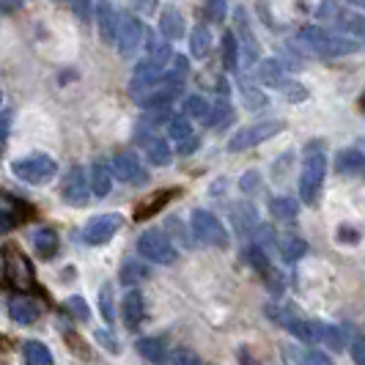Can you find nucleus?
I'll return each mask as SVG.
<instances>
[{"mask_svg":"<svg viewBox=\"0 0 365 365\" xmlns=\"http://www.w3.org/2000/svg\"><path fill=\"white\" fill-rule=\"evenodd\" d=\"M124 220L121 215H99V217H91L83 228V242L91 245V247H99V245H108L110 239L121 231Z\"/></svg>","mask_w":365,"mask_h":365,"instance_id":"0eeeda50","label":"nucleus"},{"mask_svg":"<svg viewBox=\"0 0 365 365\" xmlns=\"http://www.w3.org/2000/svg\"><path fill=\"white\" fill-rule=\"evenodd\" d=\"M258 182H261L258 170H250V173H245V176H242V182H239V187H242L245 192H256V190H258Z\"/></svg>","mask_w":365,"mask_h":365,"instance_id":"de8ad7c7","label":"nucleus"},{"mask_svg":"<svg viewBox=\"0 0 365 365\" xmlns=\"http://www.w3.org/2000/svg\"><path fill=\"white\" fill-rule=\"evenodd\" d=\"M138 351H140L146 360H151V363H165V360H168L163 338H140V341H138Z\"/></svg>","mask_w":365,"mask_h":365,"instance_id":"2f4dec72","label":"nucleus"},{"mask_svg":"<svg viewBox=\"0 0 365 365\" xmlns=\"http://www.w3.org/2000/svg\"><path fill=\"white\" fill-rule=\"evenodd\" d=\"M209 50H212V31L206 25H195L192 36H190V53H192V58L203 61L209 55Z\"/></svg>","mask_w":365,"mask_h":365,"instance_id":"bb28decb","label":"nucleus"},{"mask_svg":"<svg viewBox=\"0 0 365 365\" xmlns=\"http://www.w3.org/2000/svg\"><path fill=\"white\" fill-rule=\"evenodd\" d=\"M327 36H329V34H327V31H322L319 25H308V28H302V31H299V41H302V44H305L311 53H316V50L322 47V41H324Z\"/></svg>","mask_w":365,"mask_h":365,"instance_id":"e433bc0d","label":"nucleus"},{"mask_svg":"<svg viewBox=\"0 0 365 365\" xmlns=\"http://www.w3.org/2000/svg\"><path fill=\"white\" fill-rule=\"evenodd\" d=\"M258 83L261 86H269V88H283L289 83V74H286V63L277 61V58H264L258 63Z\"/></svg>","mask_w":365,"mask_h":365,"instance_id":"dca6fc26","label":"nucleus"},{"mask_svg":"<svg viewBox=\"0 0 365 365\" xmlns=\"http://www.w3.org/2000/svg\"><path fill=\"white\" fill-rule=\"evenodd\" d=\"M335 170L346 179H357V176H365V154L360 148H344L338 151L335 157Z\"/></svg>","mask_w":365,"mask_h":365,"instance_id":"2eb2a0df","label":"nucleus"},{"mask_svg":"<svg viewBox=\"0 0 365 365\" xmlns=\"http://www.w3.org/2000/svg\"><path fill=\"white\" fill-rule=\"evenodd\" d=\"M198 146H201V140L187 138V140H179V143H176V154H179V157H190V154L198 151Z\"/></svg>","mask_w":365,"mask_h":365,"instance_id":"49530a36","label":"nucleus"},{"mask_svg":"<svg viewBox=\"0 0 365 365\" xmlns=\"http://www.w3.org/2000/svg\"><path fill=\"white\" fill-rule=\"evenodd\" d=\"M280 91L286 93V99H289V102H302V99L308 96V91H305L299 83H294V80H289V83H286Z\"/></svg>","mask_w":365,"mask_h":365,"instance_id":"37998d69","label":"nucleus"},{"mask_svg":"<svg viewBox=\"0 0 365 365\" xmlns=\"http://www.w3.org/2000/svg\"><path fill=\"white\" fill-rule=\"evenodd\" d=\"M9 319H11L14 324H19V327H31L38 319L36 302L28 299V297H14V299L9 302Z\"/></svg>","mask_w":365,"mask_h":365,"instance_id":"6ab92c4d","label":"nucleus"},{"mask_svg":"<svg viewBox=\"0 0 365 365\" xmlns=\"http://www.w3.org/2000/svg\"><path fill=\"white\" fill-rule=\"evenodd\" d=\"M338 239H341V242H357L360 237H357V231H354V228L349 231L346 225H344V228H341V237H338Z\"/></svg>","mask_w":365,"mask_h":365,"instance_id":"09e8293b","label":"nucleus"},{"mask_svg":"<svg viewBox=\"0 0 365 365\" xmlns=\"http://www.w3.org/2000/svg\"><path fill=\"white\" fill-rule=\"evenodd\" d=\"M313 324H316V341H319V344H327V346H332L335 351H341V349H344L341 329L329 327V324H324V322H313Z\"/></svg>","mask_w":365,"mask_h":365,"instance_id":"72a5a7b5","label":"nucleus"},{"mask_svg":"<svg viewBox=\"0 0 365 365\" xmlns=\"http://www.w3.org/2000/svg\"><path fill=\"white\" fill-rule=\"evenodd\" d=\"M237 31L242 34L239 44H242V69H253L256 63H261V50H258V41L253 36V28H250V19L245 14V9L237 11Z\"/></svg>","mask_w":365,"mask_h":365,"instance_id":"9b49d317","label":"nucleus"},{"mask_svg":"<svg viewBox=\"0 0 365 365\" xmlns=\"http://www.w3.org/2000/svg\"><path fill=\"white\" fill-rule=\"evenodd\" d=\"M239 93H242V102L247 110H264L269 105L267 93L258 91V88H250V86H239Z\"/></svg>","mask_w":365,"mask_h":365,"instance_id":"c9c22d12","label":"nucleus"},{"mask_svg":"<svg viewBox=\"0 0 365 365\" xmlns=\"http://www.w3.org/2000/svg\"><path fill=\"white\" fill-rule=\"evenodd\" d=\"M138 256L146 258L148 264H160V267H170L173 261H176V247H173V242L168 239L165 231H157V228H151L146 231L143 237L138 239Z\"/></svg>","mask_w":365,"mask_h":365,"instance_id":"20e7f679","label":"nucleus"},{"mask_svg":"<svg viewBox=\"0 0 365 365\" xmlns=\"http://www.w3.org/2000/svg\"><path fill=\"white\" fill-rule=\"evenodd\" d=\"M88 176H91V190L96 198H108L110 190H113V179H115V173H113V165L110 163H102V160H96L91 165V170H88Z\"/></svg>","mask_w":365,"mask_h":365,"instance_id":"f3484780","label":"nucleus"},{"mask_svg":"<svg viewBox=\"0 0 365 365\" xmlns=\"http://www.w3.org/2000/svg\"><path fill=\"white\" fill-rule=\"evenodd\" d=\"M146 58H151V61H157V63H163V66H168L170 63V58H173V53H170V38L168 36H154V34H148L146 31Z\"/></svg>","mask_w":365,"mask_h":365,"instance_id":"4be33fe9","label":"nucleus"},{"mask_svg":"<svg viewBox=\"0 0 365 365\" xmlns=\"http://www.w3.org/2000/svg\"><path fill=\"white\" fill-rule=\"evenodd\" d=\"M66 311L72 313L77 322H88V319H91V308H88V302H86L83 297H77V294L66 299Z\"/></svg>","mask_w":365,"mask_h":365,"instance_id":"ea45409f","label":"nucleus"},{"mask_svg":"<svg viewBox=\"0 0 365 365\" xmlns=\"http://www.w3.org/2000/svg\"><path fill=\"white\" fill-rule=\"evenodd\" d=\"M22 354L31 365H53V351L44 346L41 341H25Z\"/></svg>","mask_w":365,"mask_h":365,"instance_id":"c756f323","label":"nucleus"},{"mask_svg":"<svg viewBox=\"0 0 365 365\" xmlns=\"http://www.w3.org/2000/svg\"><path fill=\"white\" fill-rule=\"evenodd\" d=\"M338 28L349 36H365V14H341Z\"/></svg>","mask_w":365,"mask_h":365,"instance_id":"f704fd0d","label":"nucleus"},{"mask_svg":"<svg viewBox=\"0 0 365 365\" xmlns=\"http://www.w3.org/2000/svg\"><path fill=\"white\" fill-rule=\"evenodd\" d=\"M3 3H6V6H14V3H19V0H3Z\"/></svg>","mask_w":365,"mask_h":365,"instance_id":"3c124183","label":"nucleus"},{"mask_svg":"<svg viewBox=\"0 0 365 365\" xmlns=\"http://www.w3.org/2000/svg\"><path fill=\"white\" fill-rule=\"evenodd\" d=\"M96 341L102 344V349H108L110 354H118V351H121V346H118V338H115L113 332H108V329H99V332H96Z\"/></svg>","mask_w":365,"mask_h":365,"instance_id":"79ce46f5","label":"nucleus"},{"mask_svg":"<svg viewBox=\"0 0 365 365\" xmlns=\"http://www.w3.org/2000/svg\"><path fill=\"white\" fill-rule=\"evenodd\" d=\"M129 6L138 11V14H154L157 9H160V0H129Z\"/></svg>","mask_w":365,"mask_h":365,"instance_id":"c03bdc74","label":"nucleus"},{"mask_svg":"<svg viewBox=\"0 0 365 365\" xmlns=\"http://www.w3.org/2000/svg\"><path fill=\"white\" fill-rule=\"evenodd\" d=\"M11 170H14V176H17L19 182L47 184L55 179L58 163H55L50 154H28V157H22V160H17V163L11 165Z\"/></svg>","mask_w":365,"mask_h":365,"instance_id":"7ed1b4c3","label":"nucleus"},{"mask_svg":"<svg viewBox=\"0 0 365 365\" xmlns=\"http://www.w3.org/2000/svg\"><path fill=\"white\" fill-rule=\"evenodd\" d=\"M192 118L184 113V115H170V121H168V138L170 140H187V138H192V124H190Z\"/></svg>","mask_w":365,"mask_h":365,"instance_id":"473e14b6","label":"nucleus"},{"mask_svg":"<svg viewBox=\"0 0 365 365\" xmlns=\"http://www.w3.org/2000/svg\"><path fill=\"white\" fill-rule=\"evenodd\" d=\"M170 363H198V354L195 351H187V349H176L168 354Z\"/></svg>","mask_w":365,"mask_h":365,"instance_id":"a18cd8bd","label":"nucleus"},{"mask_svg":"<svg viewBox=\"0 0 365 365\" xmlns=\"http://www.w3.org/2000/svg\"><path fill=\"white\" fill-rule=\"evenodd\" d=\"M121 319L127 329H138L146 322V299L138 289H129L127 297L121 299Z\"/></svg>","mask_w":365,"mask_h":365,"instance_id":"ddd939ff","label":"nucleus"},{"mask_svg":"<svg viewBox=\"0 0 365 365\" xmlns=\"http://www.w3.org/2000/svg\"><path fill=\"white\" fill-rule=\"evenodd\" d=\"M91 179V176H88ZM86 179V170L80 168V165H72L69 170H66V176H63V182H61V198L69 203V206H86L88 203V195H91L93 190L91 182Z\"/></svg>","mask_w":365,"mask_h":365,"instance_id":"6e6552de","label":"nucleus"},{"mask_svg":"<svg viewBox=\"0 0 365 365\" xmlns=\"http://www.w3.org/2000/svg\"><path fill=\"white\" fill-rule=\"evenodd\" d=\"M327 151H324V143L322 140H311L305 143V151H302V176H299V195L302 201L313 206L322 195V187H324V179H327Z\"/></svg>","mask_w":365,"mask_h":365,"instance_id":"f257e3e1","label":"nucleus"},{"mask_svg":"<svg viewBox=\"0 0 365 365\" xmlns=\"http://www.w3.org/2000/svg\"><path fill=\"white\" fill-rule=\"evenodd\" d=\"M146 44V28L140 25V19L132 14H121L118 22V36H115V50L121 58H135L138 50Z\"/></svg>","mask_w":365,"mask_h":365,"instance_id":"423d86ee","label":"nucleus"},{"mask_svg":"<svg viewBox=\"0 0 365 365\" xmlns=\"http://www.w3.org/2000/svg\"><path fill=\"white\" fill-rule=\"evenodd\" d=\"M143 146H146L148 163L154 165V168H163V165H168L170 160H173V151H170V146H168L165 138H154V135H151Z\"/></svg>","mask_w":365,"mask_h":365,"instance_id":"b1692460","label":"nucleus"},{"mask_svg":"<svg viewBox=\"0 0 365 365\" xmlns=\"http://www.w3.org/2000/svg\"><path fill=\"white\" fill-rule=\"evenodd\" d=\"M351 3H354L357 9H365V0H351Z\"/></svg>","mask_w":365,"mask_h":365,"instance_id":"8fccbe9b","label":"nucleus"},{"mask_svg":"<svg viewBox=\"0 0 365 365\" xmlns=\"http://www.w3.org/2000/svg\"><path fill=\"white\" fill-rule=\"evenodd\" d=\"M277 247H280V256L286 264H297L299 258L308 253V242L299 237V234H283L277 239Z\"/></svg>","mask_w":365,"mask_h":365,"instance_id":"412c9836","label":"nucleus"},{"mask_svg":"<svg viewBox=\"0 0 365 365\" xmlns=\"http://www.w3.org/2000/svg\"><path fill=\"white\" fill-rule=\"evenodd\" d=\"M99 311H102V319L105 322H113L115 319V305H113V286L105 283L102 289H99Z\"/></svg>","mask_w":365,"mask_h":365,"instance_id":"58836bf2","label":"nucleus"},{"mask_svg":"<svg viewBox=\"0 0 365 365\" xmlns=\"http://www.w3.org/2000/svg\"><path fill=\"white\" fill-rule=\"evenodd\" d=\"M160 34L168 36L170 41H179L187 34V22H184V14L176 11V9H165L160 14Z\"/></svg>","mask_w":365,"mask_h":365,"instance_id":"aec40b11","label":"nucleus"},{"mask_svg":"<svg viewBox=\"0 0 365 365\" xmlns=\"http://www.w3.org/2000/svg\"><path fill=\"white\" fill-rule=\"evenodd\" d=\"M143 261H146V258H143ZM143 261H140V258H129V261H124V267H121V274H118L124 286H135V283L146 280L148 274H151V269H148Z\"/></svg>","mask_w":365,"mask_h":365,"instance_id":"cd10ccee","label":"nucleus"},{"mask_svg":"<svg viewBox=\"0 0 365 365\" xmlns=\"http://www.w3.org/2000/svg\"><path fill=\"white\" fill-rule=\"evenodd\" d=\"M110 165H113V173H115L118 182L146 184L148 173H146V168H143V163H140V157H138L135 151H118V154L110 160Z\"/></svg>","mask_w":365,"mask_h":365,"instance_id":"9d476101","label":"nucleus"},{"mask_svg":"<svg viewBox=\"0 0 365 365\" xmlns=\"http://www.w3.org/2000/svg\"><path fill=\"white\" fill-rule=\"evenodd\" d=\"M96 25H99V36L105 44L115 47V36H118V22H121V11L110 3V0H99L96 3Z\"/></svg>","mask_w":365,"mask_h":365,"instance_id":"f8f14e48","label":"nucleus"},{"mask_svg":"<svg viewBox=\"0 0 365 365\" xmlns=\"http://www.w3.org/2000/svg\"><path fill=\"white\" fill-rule=\"evenodd\" d=\"M34 247H36V253L41 258H55V253H58V247H61V239H58V234H55L53 228H36L34 231Z\"/></svg>","mask_w":365,"mask_h":365,"instance_id":"5701e85b","label":"nucleus"},{"mask_svg":"<svg viewBox=\"0 0 365 365\" xmlns=\"http://www.w3.org/2000/svg\"><path fill=\"white\" fill-rule=\"evenodd\" d=\"M354 53H360V41H354V38L349 36H327L322 41V47L316 50V55L324 58V61L346 58V55H354Z\"/></svg>","mask_w":365,"mask_h":365,"instance_id":"4468645a","label":"nucleus"},{"mask_svg":"<svg viewBox=\"0 0 365 365\" xmlns=\"http://www.w3.org/2000/svg\"><path fill=\"white\" fill-rule=\"evenodd\" d=\"M239 58H242V44H239L237 34H222V66L228 72H237Z\"/></svg>","mask_w":365,"mask_h":365,"instance_id":"a878e982","label":"nucleus"},{"mask_svg":"<svg viewBox=\"0 0 365 365\" xmlns=\"http://www.w3.org/2000/svg\"><path fill=\"white\" fill-rule=\"evenodd\" d=\"M66 3L72 6V11L77 14L80 22H88V19L96 14V3H99V0H66Z\"/></svg>","mask_w":365,"mask_h":365,"instance_id":"a19ab883","label":"nucleus"},{"mask_svg":"<svg viewBox=\"0 0 365 365\" xmlns=\"http://www.w3.org/2000/svg\"><path fill=\"white\" fill-rule=\"evenodd\" d=\"M234 115H237V113L231 108V102H228V99H220L217 105L212 108V115H209L206 124L212 129H225L228 124H234Z\"/></svg>","mask_w":365,"mask_h":365,"instance_id":"7c9ffc66","label":"nucleus"},{"mask_svg":"<svg viewBox=\"0 0 365 365\" xmlns=\"http://www.w3.org/2000/svg\"><path fill=\"white\" fill-rule=\"evenodd\" d=\"M190 225H192V237L209 247H228V242H231L225 225L206 209H195L190 217Z\"/></svg>","mask_w":365,"mask_h":365,"instance_id":"39448f33","label":"nucleus"},{"mask_svg":"<svg viewBox=\"0 0 365 365\" xmlns=\"http://www.w3.org/2000/svg\"><path fill=\"white\" fill-rule=\"evenodd\" d=\"M203 14L209 22H222L228 17V0H203Z\"/></svg>","mask_w":365,"mask_h":365,"instance_id":"4c0bfd02","label":"nucleus"},{"mask_svg":"<svg viewBox=\"0 0 365 365\" xmlns=\"http://www.w3.org/2000/svg\"><path fill=\"white\" fill-rule=\"evenodd\" d=\"M267 313H269V316H274V319H277V324L289 329L297 341H302V344H319V341H316V324H313V322H308L305 316H299L294 308H283V311L267 308Z\"/></svg>","mask_w":365,"mask_h":365,"instance_id":"1a4fd4ad","label":"nucleus"},{"mask_svg":"<svg viewBox=\"0 0 365 365\" xmlns=\"http://www.w3.org/2000/svg\"><path fill=\"white\" fill-rule=\"evenodd\" d=\"M184 113H187L192 121H209V115H212V105H209V99H206V96L192 93V96H187V99H184Z\"/></svg>","mask_w":365,"mask_h":365,"instance_id":"c85d7f7f","label":"nucleus"},{"mask_svg":"<svg viewBox=\"0 0 365 365\" xmlns=\"http://www.w3.org/2000/svg\"><path fill=\"white\" fill-rule=\"evenodd\" d=\"M231 220H234V228H237L239 237H253L256 228L261 225L256 206H250V203H237L234 212H231Z\"/></svg>","mask_w":365,"mask_h":365,"instance_id":"a211bd4d","label":"nucleus"},{"mask_svg":"<svg viewBox=\"0 0 365 365\" xmlns=\"http://www.w3.org/2000/svg\"><path fill=\"white\" fill-rule=\"evenodd\" d=\"M269 212H272V217L280 220V222H294L297 215H299V206H297V201L289 198V195H277V198L269 201Z\"/></svg>","mask_w":365,"mask_h":365,"instance_id":"393cba45","label":"nucleus"},{"mask_svg":"<svg viewBox=\"0 0 365 365\" xmlns=\"http://www.w3.org/2000/svg\"><path fill=\"white\" fill-rule=\"evenodd\" d=\"M283 129H286V124H283L280 118L253 121V124H247V127H242L239 132L231 135L228 151H231V154H239V151H247V148H253V146H261L264 140H269V138H274V135H280Z\"/></svg>","mask_w":365,"mask_h":365,"instance_id":"f03ea898","label":"nucleus"}]
</instances>
